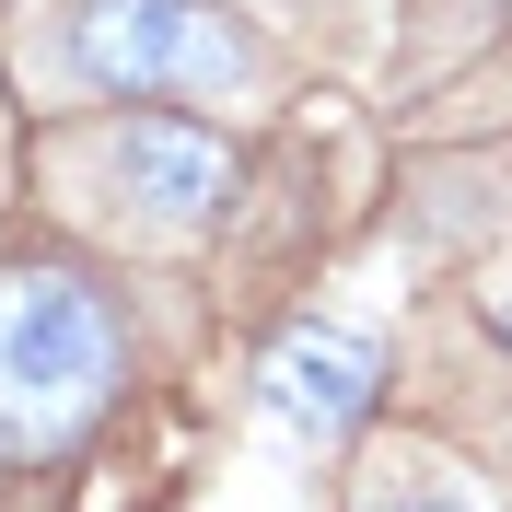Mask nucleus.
<instances>
[{"label":"nucleus","instance_id":"f257e3e1","mask_svg":"<svg viewBox=\"0 0 512 512\" xmlns=\"http://www.w3.org/2000/svg\"><path fill=\"white\" fill-rule=\"evenodd\" d=\"M128 384V326L70 256H0V466H47Z\"/></svg>","mask_w":512,"mask_h":512},{"label":"nucleus","instance_id":"f03ea898","mask_svg":"<svg viewBox=\"0 0 512 512\" xmlns=\"http://www.w3.org/2000/svg\"><path fill=\"white\" fill-rule=\"evenodd\" d=\"M59 59L82 94L105 105H152V94H245L256 82V35L222 0H70Z\"/></svg>","mask_w":512,"mask_h":512},{"label":"nucleus","instance_id":"7ed1b4c3","mask_svg":"<svg viewBox=\"0 0 512 512\" xmlns=\"http://www.w3.org/2000/svg\"><path fill=\"white\" fill-rule=\"evenodd\" d=\"M233 140L222 128H187V117H128L105 128V210L117 222H140L152 245H187V233H210L233 210Z\"/></svg>","mask_w":512,"mask_h":512},{"label":"nucleus","instance_id":"20e7f679","mask_svg":"<svg viewBox=\"0 0 512 512\" xmlns=\"http://www.w3.org/2000/svg\"><path fill=\"white\" fill-rule=\"evenodd\" d=\"M256 384H268V408H280L303 443H350L361 419L384 408V350L350 338V326H280L268 361H256Z\"/></svg>","mask_w":512,"mask_h":512},{"label":"nucleus","instance_id":"39448f33","mask_svg":"<svg viewBox=\"0 0 512 512\" xmlns=\"http://www.w3.org/2000/svg\"><path fill=\"white\" fill-rule=\"evenodd\" d=\"M361 512H501V501H478L466 478H443V466H408L396 489H373Z\"/></svg>","mask_w":512,"mask_h":512},{"label":"nucleus","instance_id":"423d86ee","mask_svg":"<svg viewBox=\"0 0 512 512\" xmlns=\"http://www.w3.org/2000/svg\"><path fill=\"white\" fill-rule=\"evenodd\" d=\"M489 315H501V338H512V291H489Z\"/></svg>","mask_w":512,"mask_h":512}]
</instances>
